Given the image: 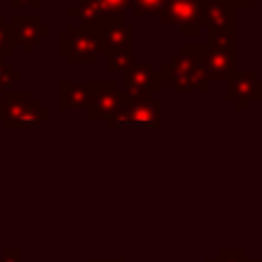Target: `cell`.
Listing matches in <instances>:
<instances>
[{
  "label": "cell",
  "mask_w": 262,
  "mask_h": 262,
  "mask_svg": "<svg viewBox=\"0 0 262 262\" xmlns=\"http://www.w3.org/2000/svg\"><path fill=\"white\" fill-rule=\"evenodd\" d=\"M201 43H182L176 53L160 66V78L178 92H207L209 84L201 74Z\"/></svg>",
  "instance_id": "obj_1"
},
{
  "label": "cell",
  "mask_w": 262,
  "mask_h": 262,
  "mask_svg": "<svg viewBox=\"0 0 262 262\" xmlns=\"http://www.w3.org/2000/svg\"><path fill=\"white\" fill-rule=\"evenodd\" d=\"M162 100L151 98H129L125 96L123 106L104 121L106 129H162Z\"/></svg>",
  "instance_id": "obj_2"
},
{
  "label": "cell",
  "mask_w": 262,
  "mask_h": 262,
  "mask_svg": "<svg viewBox=\"0 0 262 262\" xmlns=\"http://www.w3.org/2000/svg\"><path fill=\"white\" fill-rule=\"evenodd\" d=\"M57 51L70 63H96L100 55V45L94 33V27L70 25L66 33L57 37Z\"/></svg>",
  "instance_id": "obj_3"
},
{
  "label": "cell",
  "mask_w": 262,
  "mask_h": 262,
  "mask_svg": "<svg viewBox=\"0 0 262 262\" xmlns=\"http://www.w3.org/2000/svg\"><path fill=\"white\" fill-rule=\"evenodd\" d=\"M207 0H166L160 23L162 27H178L182 37H199L203 31V12Z\"/></svg>",
  "instance_id": "obj_4"
},
{
  "label": "cell",
  "mask_w": 262,
  "mask_h": 262,
  "mask_svg": "<svg viewBox=\"0 0 262 262\" xmlns=\"http://www.w3.org/2000/svg\"><path fill=\"white\" fill-rule=\"evenodd\" d=\"M125 102L123 90H119L113 80H92L88 82V104L86 117L90 121H106L111 119Z\"/></svg>",
  "instance_id": "obj_5"
},
{
  "label": "cell",
  "mask_w": 262,
  "mask_h": 262,
  "mask_svg": "<svg viewBox=\"0 0 262 262\" xmlns=\"http://www.w3.org/2000/svg\"><path fill=\"white\" fill-rule=\"evenodd\" d=\"M94 33L100 45V55L113 51H133L135 47V29L125 23V16L102 18L94 27Z\"/></svg>",
  "instance_id": "obj_6"
},
{
  "label": "cell",
  "mask_w": 262,
  "mask_h": 262,
  "mask_svg": "<svg viewBox=\"0 0 262 262\" xmlns=\"http://www.w3.org/2000/svg\"><path fill=\"white\" fill-rule=\"evenodd\" d=\"M164 82L151 61H135L123 76V94L129 98H151Z\"/></svg>",
  "instance_id": "obj_7"
},
{
  "label": "cell",
  "mask_w": 262,
  "mask_h": 262,
  "mask_svg": "<svg viewBox=\"0 0 262 262\" xmlns=\"http://www.w3.org/2000/svg\"><path fill=\"white\" fill-rule=\"evenodd\" d=\"M12 43L20 47L23 55H31L35 45L41 43L43 37L51 35V27L41 23L39 14H14L10 20Z\"/></svg>",
  "instance_id": "obj_8"
},
{
  "label": "cell",
  "mask_w": 262,
  "mask_h": 262,
  "mask_svg": "<svg viewBox=\"0 0 262 262\" xmlns=\"http://www.w3.org/2000/svg\"><path fill=\"white\" fill-rule=\"evenodd\" d=\"M225 100L233 102L237 111H244L248 102H262V80L256 72L233 70L225 80Z\"/></svg>",
  "instance_id": "obj_9"
},
{
  "label": "cell",
  "mask_w": 262,
  "mask_h": 262,
  "mask_svg": "<svg viewBox=\"0 0 262 262\" xmlns=\"http://www.w3.org/2000/svg\"><path fill=\"white\" fill-rule=\"evenodd\" d=\"M235 70V53L233 51H223L211 45H203L201 51V74L207 80V84L213 82H223L229 78V74Z\"/></svg>",
  "instance_id": "obj_10"
},
{
  "label": "cell",
  "mask_w": 262,
  "mask_h": 262,
  "mask_svg": "<svg viewBox=\"0 0 262 262\" xmlns=\"http://www.w3.org/2000/svg\"><path fill=\"white\" fill-rule=\"evenodd\" d=\"M37 98L33 96L31 90H6L0 96V123L10 129L14 121H18L33 104Z\"/></svg>",
  "instance_id": "obj_11"
},
{
  "label": "cell",
  "mask_w": 262,
  "mask_h": 262,
  "mask_svg": "<svg viewBox=\"0 0 262 262\" xmlns=\"http://www.w3.org/2000/svg\"><path fill=\"white\" fill-rule=\"evenodd\" d=\"M88 82L59 80L57 82V106L61 111H86Z\"/></svg>",
  "instance_id": "obj_12"
},
{
  "label": "cell",
  "mask_w": 262,
  "mask_h": 262,
  "mask_svg": "<svg viewBox=\"0 0 262 262\" xmlns=\"http://www.w3.org/2000/svg\"><path fill=\"white\" fill-rule=\"evenodd\" d=\"M203 27L207 31H235V8L221 0H207L203 12Z\"/></svg>",
  "instance_id": "obj_13"
},
{
  "label": "cell",
  "mask_w": 262,
  "mask_h": 262,
  "mask_svg": "<svg viewBox=\"0 0 262 262\" xmlns=\"http://www.w3.org/2000/svg\"><path fill=\"white\" fill-rule=\"evenodd\" d=\"M68 16L76 18L78 25H82V27H96L102 20V16L98 14V10L94 8V4L90 0H76L68 8Z\"/></svg>",
  "instance_id": "obj_14"
},
{
  "label": "cell",
  "mask_w": 262,
  "mask_h": 262,
  "mask_svg": "<svg viewBox=\"0 0 262 262\" xmlns=\"http://www.w3.org/2000/svg\"><path fill=\"white\" fill-rule=\"evenodd\" d=\"M49 119H51V111L47 106H43L41 100H37L18 121L12 123L10 129H35V127H41V123H45Z\"/></svg>",
  "instance_id": "obj_15"
},
{
  "label": "cell",
  "mask_w": 262,
  "mask_h": 262,
  "mask_svg": "<svg viewBox=\"0 0 262 262\" xmlns=\"http://www.w3.org/2000/svg\"><path fill=\"white\" fill-rule=\"evenodd\" d=\"M102 57H104V70L108 74H125L135 63L133 51H113Z\"/></svg>",
  "instance_id": "obj_16"
},
{
  "label": "cell",
  "mask_w": 262,
  "mask_h": 262,
  "mask_svg": "<svg viewBox=\"0 0 262 262\" xmlns=\"http://www.w3.org/2000/svg\"><path fill=\"white\" fill-rule=\"evenodd\" d=\"M207 45L235 53L237 35H235V31H227V33H225V31H219V33H217V31H207Z\"/></svg>",
  "instance_id": "obj_17"
},
{
  "label": "cell",
  "mask_w": 262,
  "mask_h": 262,
  "mask_svg": "<svg viewBox=\"0 0 262 262\" xmlns=\"http://www.w3.org/2000/svg\"><path fill=\"white\" fill-rule=\"evenodd\" d=\"M98 14L102 18H115L125 16V10L129 8V0H90Z\"/></svg>",
  "instance_id": "obj_18"
},
{
  "label": "cell",
  "mask_w": 262,
  "mask_h": 262,
  "mask_svg": "<svg viewBox=\"0 0 262 262\" xmlns=\"http://www.w3.org/2000/svg\"><path fill=\"white\" fill-rule=\"evenodd\" d=\"M23 80V74L14 70V63L10 59H0V92L12 90Z\"/></svg>",
  "instance_id": "obj_19"
},
{
  "label": "cell",
  "mask_w": 262,
  "mask_h": 262,
  "mask_svg": "<svg viewBox=\"0 0 262 262\" xmlns=\"http://www.w3.org/2000/svg\"><path fill=\"white\" fill-rule=\"evenodd\" d=\"M166 0H129L133 16H160Z\"/></svg>",
  "instance_id": "obj_20"
},
{
  "label": "cell",
  "mask_w": 262,
  "mask_h": 262,
  "mask_svg": "<svg viewBox=\"0 0 262 262\" xmlns=\"http://www.w3.org/2000/svg\"><path fill=\"white\" fill-rule=\"evenodd\" d=\"M12 51H14V43L10 35V25H6L4 16L0 14V55L6 59L12 55Z\"/></svg>",
  "instance_id": "obj_21"
},
{
  "label": "cell",
  "mask_w": 262,
  "mask_h": 262,
  "mask_svg": "<svg viewBox=\"0 0 262 262\" xmlns=\"http://www.w3.org/2000/svg\"><path fill=\"white\" fill-rule=\"evenodd\" d=\"M246 250L244 248H221L217 252L219 262H246Z\"/></svg>",
  "instance_id": "obj_22"
},
{
  "label": "cell",
  "mask_w": 262,
  "mask_h": 262,
  "mask_svg": "<svg viewBox=\"0 0 262 262\" xmlns=\"http://www.w3.org/2000/svg\"><path fill=\"white\" fill-rule=\"evenodd\" d=\"M0 262H23V250L20 248H8L0 254Z\"/></svg>",
  "instance_id": "obj_23"
},
{
  "label": "cell",
  "mask_w": 262,
  "mask_h": 262,
  "mask_svg": "<svg viewBox=\"0 0 262 262\" xmlns=\"http://www.w3.org/2000/svg\"><path fill=\"white\" fill-rule=\"evenodd\" d=\"M14 8H39L41 0H10Z\"/></svg>",
  "instance_id": "obj_24"
},
{
  "label": "cell",
  "mask_w": 262,
  "mask_h": 262,
  "mask_svg": "<svg viewBox=\"0 0 262 262\" xmlns=\"http://www.w3.org/2000/svg\"><path fill=\"white\" fill-rule=\"evenodd\" d=\"M221 2H225V4L231 6V8H250V6H252L248 0H221Z\"/></svg>",
  "instance_id": "obj_25"
},
{
  "label": "cell",
  "mask_w": 262,
  "mask_h": 262,
  "mask_svg": "<svg viewBox=\"0 0 262 262\" xmlns=\"http://www.w3.org/2000/svg\"><path fill=\"white\" fill-rule=\"evenodd\" d=\"M88 262H125L123 258H88Z\"/></svg>",
  "instance_id": "obj_26"
},
{
  "label": "cell",
  "mask_w": 262,
  "mask_h": 262,
  "mask_svg": "<svg viewBox=\"0 0 262 262\" xmlns=\"http://www.w3.org/2000/svg\"><path fill=\"white\" fill-rule=\"evenodd\" d=\"M201 262H219V260H217V256H215V258H205V260H201Z\"/></svg>",
  "instance_id": "obj_27"
},
{
  "label": "cell",
  "mask_w": 262,
  "mask_h": 262,
  "mask_svg": "<svg viewBox=\"0 0 262 262\" xmlns=\"http://www.w3.org/2000/svg\"><path fill=\"white\" fill-rule=\"evenodd\" d=\"M246 262H262V258H246Z\"/></svg>",
  "instance_id": "obj_28"
},
{
  "label": "cell",
  "mask_w": 262,
  "mask_h": 262,
  "mask_svg": "<svg viewBox=\"0 0 262 262\" xmlns=\"http://www.w3.org/2000/svg\"><path fill=\"white\" fill-rule=\"evenodd\" d=\"M0 59H4V57H2V55H0Z\"/></svg>",
  "instance_id": "obj_29"
}]
</instances>
